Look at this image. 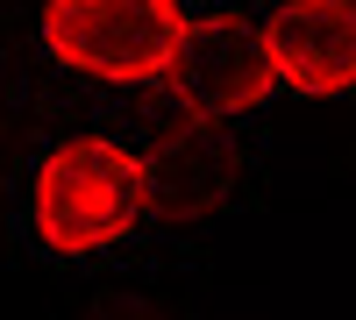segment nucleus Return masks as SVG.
I'll return each instance as SVG.
<instances>
[{"instance_id":"nucleus-4","label":"nucleus","mask_w":356,"mask_h":320,"mask_svg":"<svg viewBox=\"0 0 356 320\" xmlns=\"http://www.w3.org/2000/svg\"><path fill=\"white\" fill-rule=\"evenodd\" d=\"M164 93L193 114V121H243L264 100L278 93V65H271V43H264V22L243 15H193L186 22V43H178L171 71H164Z\"/></svg>"},{"instance_id":"nucleus-5","label":"nucleus","mask_w":356,"mask_h":320,"mask_svg":"<svg viewBox=\"0 0 356 320\" xmlns=\"http://www.w3.org/2000/svg\"><path fill=\"white\" fill-rule=\"evenodd\" d=\"M278 85L300 100L356 93V0H278L264 15Z\"/></svg>"},{"instance_id":"nucleus-1","label":"nucleus","mask_w":356,"mask_h":320,"mask_svg":"<svg viewBox=\"0 0 356 320\" xmlns=\"http://www.w3.org/2000/svg\"><path fill=\"white\" fill-rule=\"evenodd\" d=\"M150 221V164L122 135H65L29 178V228L50 256L122 249Z\"/></svg>"},{"instance_id":"nucleus-6","label":"nucleus","mask_w":356,"mask_h":320,"mask_svg":"<svg viewBox=\"0 0 356 320\" xmlns=\"http://www.w3.org/2000/svg\"><path fill=\"white\" fill-rule=\"evenodd\" d=\"M86 320H171V313H164L157 299H143V292H107Z\"/></svg>"},{"instance_id":"nucleus-2","label":"nucleus","mask_w":356,"mask_h":320,"mask_svg":"<svg viewBox=\"0 0 356 320\" xmlns=\"http://www.w3.org/2000/svg\"><path fill=\"white\" fill-rule=\"evenodd\" d=\"M186 8L178 0H43V50L65 71L93 85H164L178 43H186Z\"/></svg>"},{"instance_id":"nucleus-3","label":"nucleus","mask_w":356,"mask_h":320,"mask_svg":"<svg viewBox=\"0 0 356 320\" xmlns=\"http://www.w3.org/2000/svg\"><path fill=\"white\" fill-rule=\"evenodd\" d=\"M143 164H150V221L157 228H207L235 185H243V142L228 121H193L164 93V114L143 128Z\"/></svg>"}]
</instances>
